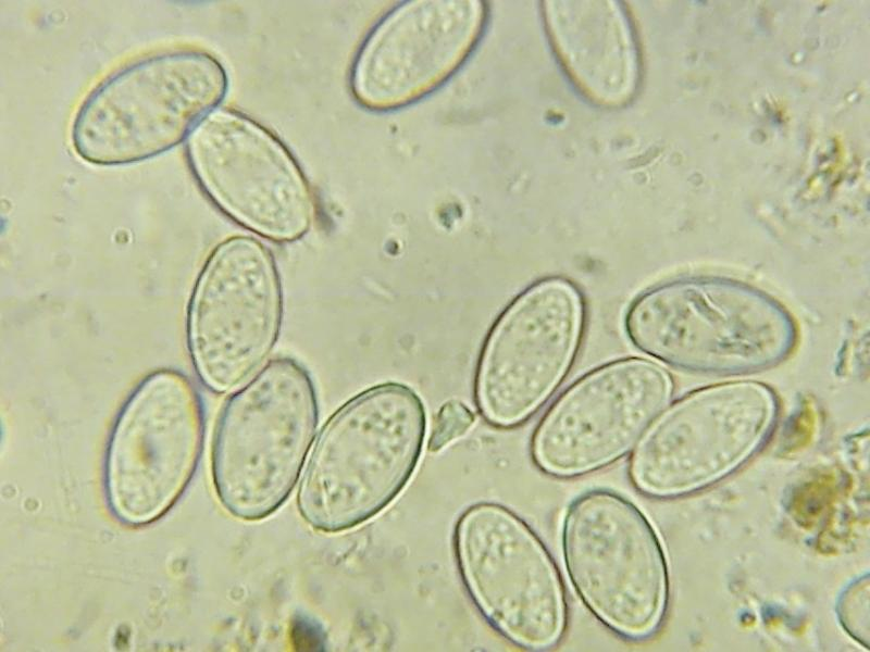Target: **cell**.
I'll return each instance as SVG.
<instances>
[{"label": "cell", "instance_id": "6da1fadb", "mask_svg": "<svg viewBox=\"0 0 870 652\" xmlns=\"http://www.w3.org/2000/svg\"><path fill=\"white\" fill-rule=\"evenodd\" d=\"M631 344L673 368L701 375H742L785 361L798 340L790 311L767 291L721 276L662 281L627 305Z\"/></svg>", "mask_w": 870, "mask_h": 652}, {"label": "cell", "instance_id": "7a4b0ae2", "mask_svg": "<svg viewBox=\"0 0 870 652\" xmlns=\"http://www.w3.org/2000/svg\"><path fill=\"white\" fill-rule=\"evenodd\" d=\"M426 429L424 402L405 384L372 386L346 401L321 427L300 478L302 521L338 534L380 514L413 476Z\"/></svg>", "mask_w": 870, "mask_h": 652}, {"label": "cell", "instance_id": "3957f363", "mask_svg": "<svg viewBox=\"0 0 870 652\" xmlns=\"http://www.w3.org/2000/svg\"><path fill=\"white\" fill-rule=\"evenodd\" d=\"M227 73L191 48L149 53L113 71L79 104L71 145L86 163L126 165L179 145L224 99Z\"/></svg>", "mask_w": 870, "mask_h": 652}, {"label": "cell", "instance_id": "277c9868", "mask_svg": "<svg viewBox=\"0 0 870 652\" xmlns=\"http://www.w3.org/2000/svg\"><path fill=\"white\" fill-rule=\"evenodd\" d=\"M319 406L303 365L276 358L226 400L211 444L216 498L233 517L258 522L290 497L314 439Z\"/></svg>", "mask_w": 870, "mask_h": 652}, {"label": "cell", "instance_id": "5b68a950", "mask_svg": "<svg viewBox=\"0 0 870 652\" xmlns=\"http://www.w3.org/2000/svg\"><path fill=\"white\" fill-rule=\"evenodd\" d=\"M561 549L574 591L604 625L630 639L658 628L669 599L668 562L635 502L608 488L577 494L563 514Z\"/></svg>", "mask_w": 870, "mask_h": 652}, {"label": "cell", "instance_id": "8992f818", "mask_svg": "<svg viewBox=\"0 0 870 652\" xmlns=\"http://www.w3.org/2000/svg\"><path fill=\"white\" fill-rule=\"evenodd\" d=\"M453 551L468 594L496 631L527 650L557 644L568 619L564 585L521 516L497 502L471 504L456 522Z\"/></svg>", "mask_w": 870, "mask_h": 652}, {"label": "cell", "instance_id": "52a82bcc", "mask_svg": "<svg viewBox=\"0 0 870 652\" xmlns=\"http://www.w3.org/2000/svg\"><path fill=\"white\" fill-rule=\"evenodd\" d=\"M204 432L202 403L186 375L147 376L123 404L107 444L103 485L114 517L142 526L165 514L197 469Z\"/></svg>", "mask_w": 870, "mask_h": 652}, {"label": "cell", "instance_id": "ba28073f", "mask_svg": "<svg viewBox=\"0 0 870 652\" xmlns=\"http://www.w3.org/2000/svg\"><path fill=\"white\" fill-rule=\"evenodd\" d=\"M283 290L271 250L247 235L221 241L207 258L189 302L187 340L197 374L223 393L265 363L281 331Z\"/></svg>", "mask_w": 870, "mask_h": 652}, {"label": "cell", "instance_id": "9c48e42d", "mask_svg": "<svg viewBox=\"0 0 870 652\" xmlns=\"http://www.w3.org/2000/svg\"><path fill=\"white\" fill-rule=\"evenodd\" d=\"M778 400L765 384L735 380L691 392L635 447L630 476L642 492L670 498L705 488L744 464L766 441Z\"/></svg>", "mask_w": 870, "mask_h": 652}, {"label": "cell", "instance_id": "30bf717a", "mask_svg": "<svg viewBox=\"0 0 870 652\" xmlns=\"http://www.w3.org/2000/svg\"><path fill=\"white\" fill-rule=\"evenodd\" d=\"M673 393L669 373L647 359L607 363L567 388L539 419L531 451L554 476L602 468L639 443Z\"/></svg>", "mask_w": 870, "mask_h": 652}, {"label": "cell", "instance_id": "8fae6325", "mask_svg": "<svg viewBox=\"0 0 870 652\" xmlns=\"http://www.w3.org/2000/svg\"><path fill=\"white\" fill-rule=\"evenodd\" d=\"M187 154L202 189L237 223L276 241L309 230L314 204L308 183L282 142L254 121L214 110L190 134Z\"/></svg>", "mask_w": 870, "mask_h": 652}, {"label": "cell", "instance_id": "7c38bea8", "mask_svg": "<svg viewBox=\"0 0 870 652\" xmlns=\"http://www.w3.org/2000/svg\"><path fill=\"white\" fill-rule=\"evenodd\" d=\"M582 317L577 290L559 278L531 286L504 311L475 377L477 406L489 423L517 425L546 402L575 355Z\"/></svg>", "mask_w": 870, "mask_h": 652}, {"label": "cell", "instance_id": "4fadbf2b", "mask_svg": "<svg viewBox=\"0 0 870 652\" xmlns=\"http://www.w3.org/2000/svg\"><path fill=\"white\" fill-rule=\"evenodd\" d=\"M470 1H410L372 30L355 61L351 86L363 105L387 110L421 97L464 58L481 11Z\"/></svg>", "mask_w": 870, "mask_h": 652}, {"label": "cell", "instance_id": "5bb4252c", "mask_svg": "<svg viewBox=\"0 0 870 652\" xmlns=\"http://www.w3.org/2000/svg\"><path fill=\"white\" fill-rule=\"evenodd\" d=\"M550 32L570 73L597 99L613 93L618 41L600 2H552Z\"/></svg>", "mask_w": 870, "mask_h": 652}, {"label": "cell", "instance_id": "9a60e30c", "mask_svg": "<svg viewBox=\"0 0 870 652\" xmlns=\"http://www.w3.org/2000/svg\"><path fill=\"white\" fill-rule=\"evenodd\" d=\"M475 413L460 400H448L435 414L427 441L431 452H438L464 436L475 423Z\"/></svg>", "mask_w": 870, "mask_h": 652}, {"label": "cell", "instance_id": "2e32d148", "mask_svg": "<svg viewBox=\"0 0 870 652\" xmlns=\"http://www.w3.org/2000/svg\"><path fill=\"white\" fill-rule=\"evenodd\" d=\"M843 628L853 639L868 648L869 581L868 575L853 581L843 590L837 605Z\"/></svg>", "mask_w": 870, "mask_h": 652}]
</instances>
